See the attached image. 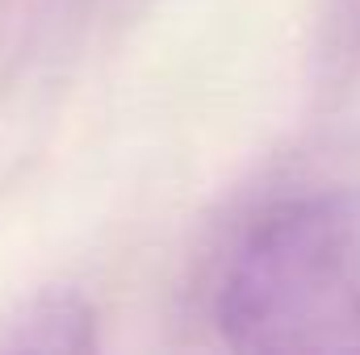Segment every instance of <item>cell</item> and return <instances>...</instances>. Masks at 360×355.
Returning <instances> with one entry per match:
<instances>
[{
    "mask_svg": "<svg viewBox=\"0 0 360 355\" xmlns=\"http://www.w3.org/2000/svg\"><path fill=\"white\" fill-rule=\"evenodd\" d=\"M101 347L96 305L80 288L55 284L0 318V355H80Z\"/></svg>",
    "mask_w": 360,
    "mask_h": 355,
    "instance_id": "7a4b0ae2",
    "label": "cell"
},
{
    "mask_svg": "<svg viewBox=\"0 0 360 355\" xmlns=\"http://www.w3.org/2000/svg\"><path fill=\"white\" fill-rule=\"evenodd\" d=\"M214 322L235 351L356 355L360 188H319L269 205L222 264Z\"/></svg>",
    "mask_w": 360,
    "mask_h": 355,
    "instance_id": "6da1fadb",
    "label": "cell"
}]
</instances>
